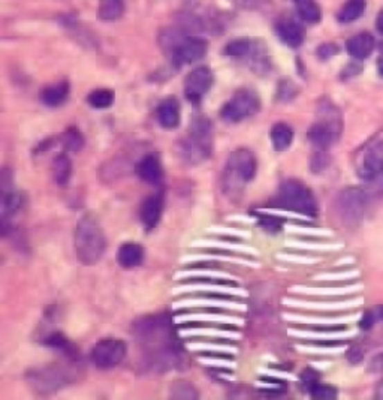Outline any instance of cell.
Instances as JSON below:
<instances>
[{
    "mask_svg": "<svg viewBox=\"0 0 383 400\" xmlns=\"http://www.w3.org/2000/svg\"><path fill=\"white\" fill-rule=\"evenodd\" d=\"M27 381L38 393L46 394L69 385L73 381V370L63 365H50L38 367L27 374Z\"/></svg>",
    "mask_w": 383,
    "mask_h": 400,
    "instance_id": "8",
    "label": "cell"
},
{
    "mask_svg": "<svg viewBox=\"0 0 383 400\" xmlns=\"http://www.w3.org/2000/svg\"><path fill=\"white\" fill-rule=\"evenodd\" d=\"M23 206V195L20 192L11 189H3L2 193V222H8V219L21 209Z\"/></svg>",
    "mask_w": 383,
    "mask_h": 400,
    "instance_id": "28",
    "label": "cell"
},
{
    "mask_svg": "<svg viewBox=\"0 0 383 400\" xmlns=\"http://www.w3.org/2000/svg\"><path fill=\"white\" fill-rule=\"evenodd\" d=\"M321 111L323 116L308 128L307 138L317 150H326L334 143H337L343 126L340 117L337 116V111L332 107H323Z\"/></svg>",
    "mask_w": 383,
    "mask_h": 400,
    "instance_id": "7",
    "label": "cell"
},
{
    "mask_svg": "<svg viewBox=\"0 0 383 400\" xmlns=\"http://www.w3.org/2000/svg\"><path fill=\"white\" fill-rule=\"evenodd\" d=\"M156 117H157L159 125H161L162 128L175 129L180 125V117H181L179 99L174 96L163 99L161 104L157 105Z\"/></svg>",
    "mask_w": 383,
    "mask_h": 400,
    "instance_id": "19",
    "label": "cell"
},
{
    "mask_svg": "<svg viewBox=\"0 0 383 400\" xmlns=\"http://www.w3.org/2000/svg\"><path fill=\"white\" fill-rule=\"evenodd\" d=\"M258 161L255 153L249 148H238L232 152L225 166V186L226 191H241L242 186L255 179Z\"/></svg>",
    "mask_w": 383,
    "mask_h": 400,
    "instance_id": "5",
    "label": "cell"
},
{
    "mask_svg": "<svg viewBox=\"0 0 383 400\" xmlns=\"http://www.w3.org/2000/svg\"><path fill=\"white\" fill-rule=\"evenodd\" d=\"M295 11L304 23L316 24L321 21L322 9L316 3V0H294Z\"/></svg>",
    "mask_w": 383,
    "mask_h": 400,
    "instance_id": "26",
    "label": "cell"
},
{
    "mask_svg": "<svg viewBox=\"0 0 383 400\" xmlns=\"http://www.w3.org/2000/svg\"><path fill=\"white\" fill-rule=\"evenodd\" d=\"M300 378H301V383H303V385H304V388L307 390V392L313 385H316L317 383H319V374H317V372L313 370V369H305Z\"/></svg>",
    "mask_w": 383,
    "mask_h": 400,
    "instance_id": "43",
    "label": "cell"
},
{
    "mask_svg": "<svg viewBox=\"0 0 383 400\" xmlns=\"http://www.w3.org/2000/svg\"><path fill=\"white\" fill-rule=\"evenodd\" d=\"M53 175H54V180L59 186H66L71 180V174H72V162L69 157L60 153L57 155L53 159Z\"/></svg>",
    "mask_w": 383,
    "mask_h": 400,
    "instance_id": "27",
    "label": "cell"
},
{
    "mask_svg": "<svg viewBox=\"0 0 383 400\" xmlns=\"http://www.w3.org/2000/svg\"><path fill=\"white\" fill-rule=\"evenodd\" d=\"M376 27H377V31L383 35V9L379 12V15L376 18Z\"/></svg>",
    "mask_w": 383,
    "mask_h": 400,
    "instance_id": "48",
    "label": "cell"
},
{
    "mask_svg": "<svg viewBox=\"0 0 383 400\" xmlns=\"http://www.w3.org/2000/svg\"><path fill=\"white\" fill-rule=\"evenodd\" d=\"M69 82L68 81H59L54 82V85L45 86L41 92V101L44 102V105L46 107H60L64 104V101L69 96Z\"/></svg>",
    "mask_w": 383,
    "mask_h": 400,
    "instance_id": "24",
    "label": "cell"
},
{
    "mask_svg": "<svg viewBox=\"0 0 383 400\" xmlns=\"http://www.w3.org/2000/svg\"><path fill=\"white\" fill-rule=\"evenodd\" d=\"M298 95V87L294 85L292 81L289 80H282L278 85V92H277V99L287 102L294 99Z\"/></svg>",
    "mask_w": 383,
    "mask_h": 400,
    "instance_id": "40",
    "label": "cell"
},
{
    "mask_svg": "<svg viewBox=\"0 0 383 400\" xmlns=\"http://www.w3.org/2000/svg\"><path fill=\"white\" fill-rule=\"evenodd\" d=\"M238 297L228 295H214V294H199L195 297H186L174 303V309H189V308H205L216 311H235L244 312L246 306L240 303Z\"/></svg>",
    "mask_w": 383,
    "mask_h": 400,
    "instance_id": "10",
    "label": "cell"
},
{
    "mask_svg": "<svg viewBox=\"0 0 383 400\" xmlns=\"http://www.w3.org/2000/svg\"><path fill=\"white\" fill-rule=\"evenodd\" d=\"M62 143L68 152H80L84 147V137L80 132V129L71 126L62 135Z\"/></svg>",
    "mask_w": 383,
    "mask_h": 400,
    "instance_id": "36",
    "label": "cell"
},
{
    "mask_svg": "<svg viewBox=\"0 0 383 400\" xmlns=\"http://www.w3.org/2000/svg\"><path fill=\"white\" fill-rule=\"evenodd\" d=\"M192 351H204L210 354H237V347L222 342H192L189 343Z\"/></svg>",
    "mask_w": 383,
    "mask_h": 400,
    "instance_id": "33",
    "label": "cell"
},
{
    "mask_svg": "<svg viewBox=\"0 0 383 400\" xmlns=\"http://www.w3.org/2000/svg\"><path fill=\"white\" fill-rule=\"evenodd\" d=\"M276 209L295 213L298 216L314 218L319 211V206L313 191L301 180L289 179L278 186L274 200Z\"/></svg>",
    "mask_w": 383,
    "mask_h": 400,
    "instance_id": "4",
    "label": "cell"
},
{
    "mask_svg": "<svg viewBox=\"0 0 383 400\" xmlns=\"http://www.w3.org/2000/svg\"><path fill=\"white\" fill-rule=\"evenodd\" d=\"M107 249L105 232L99 220L91 215H84L75 229V252L84 266H95L104 256Z\"/></svg>",
    "mask_w": 383,
    "mask_h": 400,
    "instance_id": "3",
    "label": "cell"
},
{
    "mask_svg": "<svg viewBox=\"0 0 383 400\" xmlns=\"http://www.w3.org/2000/svg\"><path fill=\"white\" fill-rule=\"evenodd\" d=\"M180 338H210L213 340H235L240 339L241 334L235 330H225V329H201V327H189L179 330Z\"/></svg>",
    "mask_w": 383,
    "mask_h": 400,
    "instance_id": "21",
    "label": "cell"
},
{
    "mask_svg": "<svg viewBox=\"0 0 383 400\" xmlns=\"http://www.w3.org/2000/svg\"><path fill=\"white\" fill-rule=\"evenodd\" d=\"M368 193L362 188H348L339 193L335 200V211L343 225L357 228L366 218L368 209Z\"/></svg>",
    "mask_w": 383,
    "mask_h": 400,
    "instance_id": "6",
    "label": "cell"
},
{
    "mask_svg": "<svg viewBox=\"0 0 383 400\" xmlns=\"http://www.w3.org/2000/svg\"><path fill=\"white\" fill-rule=\"evenodd\" d=\"M193 246H202V247H219L223 250H229V252H240V254H255V249L246 246V245H238L232 243V241H222V240H202L196 241Z\"/></svg>",
    "mask_w": 383,
    "mask_h": 400,
    "instance_id": "35",
    "label": "cell"
},
{
    "mask_svg": "<svg viewBox=\"0 0 383 400\" xmlns=\"http://www.w3.org/2000/svg\"><path fill=\"white\" fill-rule=\"evenodd\" d=\"M198 392L189 383H175L171 388L172 399H198Z\"/></svg>",
    "mask_w": 383,
    "mask_h": 400,
    "instance_id": "38",
    "label": "cell"
},
{
    "mask_svg": "<svg viewBox=\"0 0 383 400\" xmlns=\"http://www.w3.org/2000/svg\"><path fill=\"white\" fill-rule=\"evenodd\" d=\"M127 352L126 343L121 339L107 338L99 340L90 352L93 365L99 369H113L125 360Z\"/></svg>",
    "mask_w": 383,
    "mask_h": 400,
    "instance_id": "11",
    "label": "cell"
},
{
    "mask_svg": "<svg viewBox=\"0 0 383 400\" xmlns=\"http://www.w3.org/2000/svg\"><path fill=\"white\" fill-rule=\"evenodd\" d=\"M116 259L123 268H135L144 261V249L134 241H127L118 247Z\"/></svg>",
    "mask_w": 383,
    "mask_h": 400,
    "instance_id": "23",
    "label": "cell"
},
{
    "mask_svg": "<svg viewBox=\"0 0 383 400\" xmlns=\"http://www.w3.org/2000/svg\"><path fill=\"white\" fill-rule=\"evenodd\" d=\"M134 333L152 369L157 372L181 369L184 352L174 339L171 320L166 315L141 318L134 324Z\"/></svg>",
    "mask_w": 383,
    "mask_h": 400,
    "instance_id": "1",
    "label": "cell"
},
{
    "mask_svg": "<svg viewBox=\"0 0 383 400\" xmlns=\"http://www.w3.org/2000/svg\"><path fill=\"white\" fill-rule=\"evenodd\" d=\"M45 345L50 347L54 351L60 352V354H63L64 357L72 358V360L75 358V356H77L75 347H73L72 343L66 338H64L62 333L48 334V336H46V339H45Z\"/></svg>",
    "mask_w": 383,
    "mask_h": 400,
    "instance_id": "31",
    "label": "cell"
},
{
    "mask_svg": "<svg viewBox=\"0 0 383 400\" xmlns=\"http://www.w3.org/2000/svg\"><path fill=\"white\" fill-rule=\"evenodd\" d=\"M214 82L213 71L208 67L192 69L184 80V96L195 105H199Z\"/></svg>",
    "mask_w": 383,
    "mask_h": 400,
    "instance_id": "13",
    "label": "cell"
},
{
    "mask_svg": "<svg viewBox=\"0 0 383 400\" xmlns=\"http://www.w3.org/2000/svg\"><path fill=\"white\" fill-rule=\"evenodd\" d=\"M179 157L188 165H198L207 161L213 150V125L208 117L195 116L186 134L179 143Z\"/></svg>",
    "mask_w": 383,
    "mask_h": 400,
    "instance_id": "2",
    "label": "cell"
},
{
    "mask_svg": "<svg viewBox=\"0 0 383 400\" xmlns=\"http://www.w3.org/2000/svg\"><path fill=\"white\" fill-rule=\"evenodd\" d=\"M175 294H214L228 297H246V291L241 290L238 282L231 281H192L190 284L180 285L174 290Z\"/></svg>",
    "mask_w": 383,
    "mask_h": 400,
    "instance_id": "12",
    "label": "cell"
},
{
    "mask_svg": "<svg viewBox=\"0 0 383 400\" xmlns=\"http://www.w3.org/2000/svg\"><path fill=\"white\" fill-rule=\"evenodd\" d=\"M256 40H235L225 45L223 54L233 59H247L250 53L255 49Z\"/></svg>",
    "mask_w": 383,
    "mask_h": 400,
    "instance_id": "30",
    "label": "cell"
},
{
    "mask_svg": "<svg viewBox=\"0 0 383 400\" xmlns=\"http://www.w3.org/2000/svg\"><path fill=\"white\" fill-rule=\"evenodd\" d=\"M376 399H383V379L377 384L376 387V393H375Z\"/></svg>",
    "mask_w": 383,
    "mask_h": 400,
    "instance_id": "49",
    "label": "cell"
},
{
    "mask_svg": "<svg viewBox=\"0 0 383 400\" xmlns=\"http://www.w3.org/2000/svg\"><path fill=\"white\" fill-rule=\"evenodd\" d=\"M262 215L264 216H260L262 219H260L259 225L264 231H267V232H278L280 229L283 228L282 218H278L276 215H271V213H262Z\"/></svg>",
    "mask_w": 383,
    "mask_h": 400,
    "instance_id": "39",
    "label": "cell"
},
{
    "mask_svg": "<svg viewBox=\"0 0 383 400\" xmlns=\"http://www.w3.org/2000/svg\"><path fill=\"white\" fill-rule=\"evenodd\" d=\"M366 11V0H348L339 12V21L343 24H349L357 21Z\"/></svg>",
    "mask_w": 383,
    "mask_h": 400,
    "instance_id": "32",
    "label": "cell"
},
{
    "mask_svg": "<svg viewBox=\"0 0 383 400\" xmlns=\"http://www.w3.org/2000/svg\"><path fill=\"white\" fill-rule=\"evenodd\" d=\"M330 159H328V155L325 153V150H319L317 153H314L310 159V170L313 173H321L323 171L326 166H328Z\"/></svg>",
    "mask_w": 383,
    "mask_h": 400,
    "instance_id": "41",
    "label": "cell"
},
{
    "mask_svg": "<svg viewBox=\"0 0 383 400\" xmlns=\"http://www.w3.org/2000/svg\"><path fill=\"white\" fill-rule=\"evenodd\" d=\"M367 370L370 374H379V372H383V351L370 360Z\"/></svg>",
    "mask_w": 383,
    "mask_h": 400,
    "instance_id": "47",
    "label": "cell"
},
{
    "mask_svg": "<svg viewBox=\"0 0 383 400\" xmlns=\"http://www.w3.org/2000/svg\"><path fill=\"white\" fill-rule=\"evenodd\" d=\"M223 312L228 311H216V312H193V313H181L175 316L177 324L184 322H213V324H223V325H241L242 320L238 316L225 315Z\"/></svg>",
    "mask_w": 383,
    "mask_h": 400,
    "instance_id": "18",
    "label": "cell"
},
{
    "mask_svg": "<svg viewBox=\"0 0 383 400\" xmlns=\"http://www.w3.org/2000/svg\"><path fill=\"white\" fill-rule=\"evenodd\" d=\"M116 93L111 89H98L87 96L89 105L96 110H105L114 104Z\"/></svg>",
    "mask_w": 383,
    "mask_h": 400,
    "instance_id": "34",
    "label": "cell"
},
{
    "mask_svg": "<svg viewBox=\"0 0 383 400\" xmlns=\"http://www.w3.org/2000/svg\"><path fill=\"white\" fill-rule=\"evenodd\" d=\"M201 363L204 365H208V366H216V367H233L235 366V363H233L231 358H216L214 354L211 356H204L201 358Z\"/></svg>",
    "mask_w": 383,
    "mask_h": 400,
    "instance_id": "42",
    "label": "cell"
},
{
    "mask_svg": "<svg viewBox=\"0 0 383 400\" xmlns=\"http://www.w3.org/2000/svg\"><path fill=\"white\" fill-rule=\"evenodd\" d=\"M346 50L352 55L353 59L364 60L375 50V38L370 33H358L352 36L350 40L346 42Z\"/></svg>",
    "mask_w": 383,
    "mask_h": 400,
    "instance_id": "22",
    "label": "cell"
},
{
    "mask_svg": "<svg viewBox=\"0 0 383 400\" xmlns=\"http://www.w3.org/2000/svg\"><path fill=\"white\" fill-rule=\"evenodd\" d=\"M337 53H339V46L335 44H323L319 46V49H317V55H319L322 60L330 59Z\"/></svg>",
    "mask_w": 383,
    "mask_h": 400,
    "instance_id": "46",
    "label": "cell"
},
{
    "mask_svg": "<svg viewBox=\"0 0 383 400\" xmlns=\"http://www.w3.org/2000/svg\"><path fill=\"white\" fill-rule=\"evenodd\" d=\"M135 171L139 179L152 186H159L163 182V168L156 153L143 156L135 165Z\"/></svg>",
    "mask_w": 383,
    "mask_h": 400,
    "instance_id": "17",
    "label": "cell"
},
{
    "mask_svg": "<svg viewBox=\"0 0 383 400\" xmlns=\"http://www.w3.org/2000/svg\"><path fill=\"white\" fill-rule=\"evenodd\" d=\"M269 138L276 152H285L289 147H291L294 141V129L287 123L278 122L271 128Z\"/></svg>",
    "mask_w": 383,
    "mask_h": 400,
    "instance_id": "25",
    "label": "cell"
},
{
    "mask_svg": "<svg viewBox=\"0 0 383 400\" xmlns=\"http://www.w3.org/2000/svg\"><path fill=\"white\" fill-rule=\"evenodd\" d=\"M308 393H310L313 399H317V400H334V399H337V394H339L337 388L335 387L328 385V384H321V383L313 385L310 390H308Z\"/></svg>",
    "mask_w": 383,
    "mask_h": 400,
    "instance_id": "37",
    "label": "cell"
},
{
    "mask_svg": "<svg viewBox=\"0 0 383 400\" xmlns=\"http://www.w3.org/2000/svg\"><path fill=\"white\" fill-rule=\"evenodd\" d=\"M260 110L259 95L250 87H242L233 93V96L223 105L220 116L226 122L238 123L242 120L253 117Z\"/></svg>",
    "mask_w": 383,
    "mask_h": 400,
    "instance_id": "9",
    "label": "cell"
},
{
    "mask_svg": "<svg viewBox=\"0 0 383 400\" xmlns=\"http://www.w3.org/2000/svg\"><path fill=\"white\" fill-rule=\"evenodd\" d=\"M383 173V141L367 148L359 166V175L364 180H375Z\"/></svg>",
    "mask_w": 383,
    "mask_h": 400,
    "instance_id": "16",
    "label": "cell"
},
{
    "mask_svg": "<svg viewBox=\"0 0 383 400\" xmlns=\"http://www.w3.org/2000/svg\"><path fill=\"white\" fill-rule=\"evenodd\" d=\"M379 72H380V76L383 77V55H382L380 60H379Z\"/></svg>",
    "mask_w": 383,
    "mask_h": 400,
    "instance_id": "50",
    "label": "cell"
},
{
    "mask_svg": "<svg viewBox=\"0 0 383 400\" xmlns=\"http://www.w3.org/2000/svg\"><path fill=\"white\" fill-rule=\"evenodd\" d=\"M175 279L180 281H231L238 282L237 279H233L229 273L220 272V270L214 268H192V270H183L175 275Z\"/></svg>",
    "mask_w": 383,
    "mask_h": 400,
    "instance_id": "20",
    "label": "cell"
},
{
    "mask_svg": "<svg viewBox=\"0 0 383 400\" xmlns=\"http://www.w3.org/2000/svg\"><path fill=\"white\" fill-rule=\"evenodd\" d=\"M231 2L242 9H259L265 6L269 0H231Z\"/></svg>",
    "mask_w": 383,
    "mask_h": 400,
    "instance_id": "45",
    "label": "cell"
},
{
    "mask_svg": "<svg viewBox=\"0 0 383 400\" xmlns=\"http://www.w3.org/2000/svg\"><path fill=\"white\" fill-rule=\"evenodd\" d=\"M258 387H262L265 390H271V392H283V390L286 388L283 381H278L276 378H268V379H264V381H259Z\"/></svg>",
    "mask_w": 383,
    "mask_h": 400,
    "instance_id": "44",
    "label": "cell"
},
{
    "mask_svg": "<svg viewBox=\"0 0 383 400\" xmlns=\"http://www.w3.org/2000/svg\"><path fill=\"white\" fill-rule=\"evenodd\" d=\"M125 12V0H99L98 14L104 21H116Z\"/></svg>",
    "mask_w": 383,
    "mask_h": 400,
    "instance_id": "29",
    "label": "cell"
},
{
    "mask_svg": "<svg viewBox=\"0 0 383 400\" xmlns=\"http://www.w3.org/2000/svg\"><path fill=\"white\" fill-rule=\"evenodd\" d=\"M276 33L278 40L291 49L301 46L305 40V29L301 23L294 18H280L276 23Z\"/></svg>",
    "mask_w": 383,
    "mask_h": 400,
    "instance_id": "14",
    "label": "cell"
},
{
    "mask_svg": "<svg viewBox=\"0 0 383 400\" xmlns=\"http://www.w3.org/2000/svg\"><path fill=\"white\" fill-rule=\"evenodd\" d=\"M165 206V198L162 192H157L147 197L139 209V218H141L143 225L147 231H152L157 227V223L161 222L162 213Z\"/></svg>",
    "mask_w": 383,
    "mask_h": 400,
    "instance_id": "15",
    "label": "cell"
}]
</instances>
